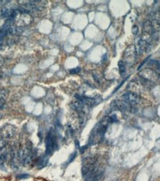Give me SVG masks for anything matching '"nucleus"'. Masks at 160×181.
Wrapping results in <instances>:
<instances>
[{
  "mask_svg": "<svg viewBox=\"0 0 160 181\" xmlns=\"http://www.w3.org/2000/svg\"><path fill=\"white\" fill-rule=\"evenodd\" d=\"M6 145H7L6 139H0V151L2 150V149L5 147Z\"/></svg>",
  "mask_w": 160,
  "mask_h": 181,
  "instance_id": "nucleus-18",
  "label": "nucleus"
},
{
  "mask_svg": "<svg viewBox=\"0 0 160 181\" xmlns=\"http://www.w3.org/2000/svg\"><path fill=\"white\" fill-rule=\"evenodd\" d=\"M131 31H132V33H133V35L137 34L138 31H139V28H138V26L133 25L132 27V29H131Z\"/></svg>",
  "mask_w": 160,
  "mask_h": 181,
  "instance_id": "nucleus-20",
  "label": "nucleus"
},
{
  "mask_svg": "<svg viewBox=\"0 0 160 181\" xmlns=\"http://www.w3.org/2000/svg\"><path fill=\"white\" fill-rule=\"evenodd\" d=\"M47 163H48V159L45 158V157H42L39 160V162L38 163V165H39V169H41V168L45 167L47 165Z\"/></svg>",
  "mask_w": 160,
  "mask_h": 181,
  "instance_id": "nucleus-15",
  "label": "nucleus"
},
{
  "mask_svg": "<svg viewBox=\"0 0 160 181\" xmlns=\"http://www.w3.org/2000/svg\"><path fill=\"white\" fill-rule=\"evenodd\" d=\"M7 36H8V34H7L6 33L3 31L2 27L0 28V42H1L2 40H3V39H5V37H6Z\"/></svg>",
  "mask_w": 160,
  "mask_h": 181,
  "instance_id": "nucleus-17",
  "label": "nucleus"
},
{
  "mask_svg": "<svg viewBox=\"0 0 160 181\" xmlns=\"http://www.w3.org/2000/svg\"><path fill=\"white\" fill-rule=\"evenodd\" d=\"M16 128L12 125L7 124L0 129V137L2 139H9L13 137L16 134Z\"/></svg>",
  "mask_w": 160,
  "mask_h": 181,
  "instance_id": "nucleus-5",
  "label": "nucleus"
},
{
  "mask_svg": "<svg viewBox=\"0 0 160 181\" xmlns=\"http://www.w3.org/2000/svg\"><path fill=\"white\" fill-rule=\"evenodd\" d=\"M137 56V54L136 52V49L133 45H130L125 50L124 53V58L125 60L123 62L126 64L131 65V62H133L135 61V59Z\"/></svg>",
  "mask_w": 160,
  "mask_h": 181,
  "instance_id": "nucleus-6",
  "label": "nucleus"
},
{
  "mask_svg": "<svg viewBox=\"0 0 160 181\" xmlns=\"http://www.w3.org/2000/svg\"><path fill=\"white\" fill-rule=\"evenodd\" d=\"M76 152H74V153L71 156V158H70L69 160H68V163H71V161H73V159H74L75 157H76Z\"/></svg>",
  "mask_w": 160,
  "mask_h": 181,
  "instance_id": "nucleus-21",
  "label": "nucleus"
},
{
  "mask_svg": "<svg viewBox=\"0 0 160 181\" xmlns=\"http://www.w3.org/2000/svg\"><path fill=\"white\" fill-rule=\"evenodd\" d=\"M109 123H111L109 117H107L103 118L97 125L95 126L91 137H90V143H96V142H99L103 138L107 130V127Z\"/></svg>",
  "mask_w": 160,
  "mask_h": 181,
  "instance_id": "nucleus-1",
  "label": "nucleus"
},
{
  "mask_svg": "<svg viewBox=\"0 0 160 181\" xmlns=\"http://www.w3.org/2000/svg\"><path fill=\"white\" fill-rule=\"evenodd\" d=\"M75 98L78 99V100H79L84 106H87L88 107H92V106L96 104V100L93 98L88 97H85V96H81L79 95V94L75 95Z\"/></svg>",
  "mask_w": 160,
  "mask_h": 181,
  "instance_id": "nucleus-10",
  "label": "nucleus"
},
{
  "mask_svg": "<svg viewBox=\"0 0 160 181\" xmlns=\"http://www.w3.org/2000/svg\"><path fill=\"white\" fill-rule=\"evenodd\" d=\"M148 59H149V56H148V58H146V59H145V60H144V61H143V62H142V64H141V65H139V69H141V67H142V65H144V64H145V62H147V61H148Z\"/></svg>",
  "mask_w": 160,
  "mask_h": 181,
  "instance_id": "nucleus-23",
  "label": "nucleus"
},
{
  "mask_svg": "<svg viewBox=\"0 0 160 181\" xmlns=\"http://www.w3.org/2000/svg\"><path fill=\"white\" fill-rule=\"evenodd\" d=\"M118 65H119V70L120 74H121V75L122 76L123 74H124L126 71L125 63L123 62V60H120L119 61V62H118Z\"/></svg>",
  "mask_w": 160,
  "mask_h": 181,
  "instance_id": "nucleus-14",
  "label": "nucleus"
},
{
  "mask_svg": "<svg viewBox=\"0 0 160 181\" xmlns=\"http://www.w3.org/2000/svg\"><path fill=\"white\" fill-rule=\"evenodd\" d=\"M111 109L113 110L120 111V112H127L130 110L131 112L132 109V106L127 103L124 100H114L111 102Z\"/></svg>",
  "mask_w": 160,
  "mask_h": 181,
  "instance_id": "nucleus-7",
  "label": "nucleus"
},
{
  "mask_svg": "<svg viewBox=\"0 0 160 181\" xmlns=\"http://www.w3.org/2000/svg\"><path fill=\"white\" fill-rule=\"evenodd\" d=\"M139 77L149 82H156L159 77V73L153 69H145L139 71Z\"/></svg>",
  "mask_w": 160,
  "mask_h": 181,
  "instance_id": "nucleus-4",
  "label": "nucleus"
},
{
  "mask_svg": "<svg viewBox=\"0 0 160 181\" xmlns=\"http://www.w3.org/2000/svg\"><path fill=\"white\" fill-rule=\"evenodd\" d=\"M80 71H81V69H80L79 67L75 68V69H71V71H70V74H78V73H79Z\"/></svg>",
  "mask_w": 160,
  "mask_h": 181,
  "instance_id": "nucleus-19",
  "label": "nucleus"
},
{
  "mask_svg": "<svg viewBox=\"0 0 160 181\" xmlns=\"http://www.w3.org/2000/svg\"><path fill=\"white\" fill-rule=\"evenodd\" d=\"M96 168V159L94 157H86L83 160V165L82 167V174L83 177H86Z\"/></svg>",
  "mask_w": 160,
  "mask_h": 181,
  "instance_id": "nucleus-3",
  "label": "nucleus"
},
{
  "mask_svg": "<svg viewBox=\"0 0 160 181\" xmlns=\"http://www.w3.org/2000/svg\"><path fill=\"white\" fill-rule=\"evenodd\" d=\"M104 173L103 169L100 168H96L94 170L92 171L88 176L86 177L85 181H98L100 180L102 174Z\"/></svg>",
  "mask_w": 160,
  "mask_h": 181,
  "instance_id": "nucleus-9",
  "label": "nucleus"
},
{
  "mask_svg": "<svg viewBox=\"0 0 160 181\" xmlns=\"http://www.w3.org/2000/svg\"><path fill=\"white\" fill-rule=\"evenodd\" d=\"M84 105L76 99V100L73 101L71 102V107H72V109L78 112H82L83 110H84Z\"/></svg>",
  "mask_w": 160,
  "mask_h": 181,
  "instance_id": "nucleus-13",
  "label": "nucleus"
},
{
  "mask_svg": "<svg viewBox=\"0 0 160 181\" xmlns=\"http://www.w3.org/2000/svg\"><path fill=\"white\" fill-rule=\"evenodd\" d=\"M4 62H5L4 59H3L2 56H0V67H1L2 65H3V64H4Z\"/></svg>",
  "mask_w": 160,
  "mask_h": 181,
  "instance_id": "nucleus-22",
  "label": "nucleus"
},
{
  "mask_svg": "<svg viewBox=\"0 0 160 181\" xmlns=\"http://www.w3.org/2000/svg\"><path fill=\"white\" fill-rule=\"evenodd\" d=\"M30 176L29 174H18V175L16 176V178L18 179V180H25V179L28 178Z\"/></svg>",
  "mask_w": 160,
  "mask_h": 181,
  "instance_id": "nucleus-16",
  "label": "nucleus"
},
{
  "mask_svg": "<svg viewBox=\"0 0 160 181\" xmlns=\"http://www.w3.org/2000/svg\"><path fill=\"white\" fill-rule=\"evenodd\" d=\"M148 45H149V44H148V41L145 40V39H139V40L138 41L137 46H136V54H137V55L145 52L148 48Z\"/></svg>",
  "mask_w": 160,
  "mask_h": 181,
  "instance_id": "nucleus-11",
  "label": "nucleus"
},
{
  "mask_svg": "<svg viewBox=\"0 0 160 181\" xmlns=\"http://www.w3.org/2000/svg\"><path fill=\"white\" fill-rule=\"evenodd\" d=\"M56 137L55 133L53 131L48 132L45 138V147H46V154L51 155L52 154L53 151L56 149Z\"/></svg>",
  "mask_w": 160,
  "mask_h": 181,
  "instance_id": "nucleus-2",
  "label": "nucleus"
},
{
  "mask_svg": "<svg viewBox=\"0 0 160 181\" xmlns=\"http://www.w3.org/2000/svg\"><path fill=\"white\" fill-rule=\"evenodd\" d=\"M9 91L7 89H0V109L4 106L7 97H8Z\"/></svg>",
  "mask_w": 160,
  "mask_h": 181,
  "instance_id": "nucleus-12",
  "label": "nucleus"
},
{
  "mask_svg": "<svg viewBox=\"0 0 160 181\" xmlns=\"http://www.w3.org/2000/svg\"><path fill=\"white\" fill-rule=\"evenodd\" d=\"M122 98L125 102H126L127 103H128L132 106L138 104L140 101V97L139 94H136V93L131 92V91L126 92L125 94L122 96Z\"/></svg>",
  "mask_w": 160,
  "mask_h": 181,
  "instance_id": "nucleus-8",
  "label": "nucleus"
}]
</instances>
